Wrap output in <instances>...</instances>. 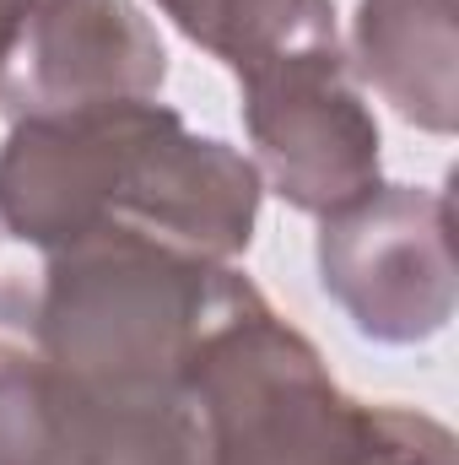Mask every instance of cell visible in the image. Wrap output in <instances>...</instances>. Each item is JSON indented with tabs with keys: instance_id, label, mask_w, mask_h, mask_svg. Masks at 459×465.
<instances>
[{
	"instance_id": "1",
	"label": "cell",
	"mask_w": 459,
	"mask_h": 465,
	"mask_svg": "<svg viewBox=\"0 0 459 465\" xmlns=\"http://www.w3.org/2000/svg\"><path fill=\"white\" fill-rule=\"evenodd\" d=\"M254 163L195 135L157 98L16 119L0 146V232L38 254L93 232H141L200 260H238L259 223Z\"/></svg>"
},
{
	"instance_id": "2",
	"label": "cell",
	"mask_w": 459,
	"mask_h": 465,
	"mask_svg": "<svg viewBox=\"0 0 459 465\" xmlns=\"http://www.w3.org/2000/svg\"><path fill=\"white\" fill-rule=\"evenodd\" d=\"M259 292L228 260L141 232H93L44 254L16 303L33 351L109 401H184V368L232 309Z\"/></svg>"
},
{
	"instance_id": "3",
	"label": "cell",
	"mask_w": 459,
	"mask_h": 465,
	"mask_svg": "<svg viewBox=\"0 0 459 465\" xmlns=\"http://www.w3.org/2000/svg\"><path fill=\"white\" fill-rule=\"evenodd\" d=\"M200 465H373L378 406L351 401L319 347L249 292L184 368Z\"/></svg>"
},
{
	"instance_id": "4",
	"label": "cell",
	"mask_w": 459,
	"mask_h": 465,
	"mask_svg": "<svg viewBox=\"0 0 459 465\" xmlns=\"http://www.w3.org/2000/svg\"><path fill=\"white\" fill-rule=\"evenodd\" d=\"M319 282L356 336L378 347H422L449 331L459 298L454 217L444 190L378 184L319 217Z\"/></svg>"
},
{
	"instance_id": "5",
	"label": "cell",
	"mask_w": 459,
	"mask_h": 465,
	"mask_svg": "<svg viewBox=\"0 0 459 465\" xmlns=\"http://www.w3.org/2000/svg\"><path fill=\"white\" fill-rule=\"evenodd\" d=\"M254 173L292 212L330 217L378 190L384 135L341 49L292 54L238 76Z\"/></svg>"
},
{
	"instance_id": "6",
	"label": "cell",
	"mask_w": 459,
	"mask_h": 465,
	"mask_svg": "<svg viewBox=\"0 0 459 465\" xmlns=\"http://www.w3.org/2000/svg\"><path fill=\"white\" fill-rule=\"evenodd\" d=\"M168 49L135 0H38L0 65V114L44 119L157 98Z\"/></svg>"
},
{
	"instance_id": "7",
	"label": "cell",
	"mask_w": 459,
	"mask_h": 465,
	"mask_svg": "<svg viewBox=\"0 0 459 465\" xmlns=\"http://www.w3.org/2000/svg\"><path fill=\"white\" fill-rule=\"evenodd\" d=\"M179 401H109L33 347L0 341V465H119Z\"/></svg>"
},
{
	"instance_id": "8",
	"label": "cell",
	"mask_w": 459,
	"mask_h": 465,
	"mask_svg": "<svg viewBox=\"0 0 459 465\" xmlns=\"http://www.w3.org/2000/svg\"><path fill=\"white\" fill-rule=\"evenodd\" d=\"M356 76L427 135L459 124V0H356Z\"/></svg>"
},
{
	"instance_id": "9",
	"label": "cell",
	"mask_w": 459,
	"mask_h": 465,
	"mask_svg": "<svg viewBox=\"0 0 459 465\" xmlns=\"http://www.w3.org/2000/svg\"><path fill=\"white\" fill-rule=\"evenodd\" d=\"M157 11L232 76L265 71L292 54L341 49L336 0H157Z\"/></svg>"
},
{
	"instance_id": "10",
	"label": "cell",
	"mask_w": 459,
	"mask_h": 465,
	"mask_svg": "<svg viewBox=\"0 0 459 465\" xmlns=\"http://www.w3.org/2000/svg\"><path fill=\"white\" fill-rule=\"evenodd\" d=\"M373 465H459L454 433L411 406H378V455Z\"/></svg>"
},
{
	"instance_id": "11",
	"label": "cell",
	"mask_w": 459,
	"mask_h": 465,
	"mask_svg": "<svg viewBox=\"0 0 459 465\" xmlns=\"http://www.w3.org/2000/svg\"><path fill=\"white\" fill-rule=\"evenodd\" d=\"M119 465H200V439H195L190 406H184V401L168 406V411L130 444V455Z\"/></svg>"
},
{
	"instance_id": "12",
	"label": "cell",
	"mask_w": 459,
	"mask_h": 465,
	"mask_svg": "<svg viewBox=\"0 0 459 465\" xmlns=\"http://www.w3.org/2000/svg\"><path fill=\"white\" fill-rule=\"evenodd\" d=\"M33 5H38V0H0V65H5V54H11V44H16V33L27 27Z\"/></svg>"
}]
</instances>
